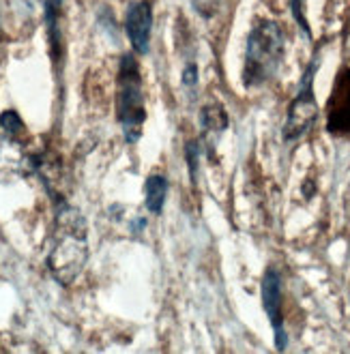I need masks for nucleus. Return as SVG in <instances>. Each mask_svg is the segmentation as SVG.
Returning a JSON list of instances; mask_svg holds the SVG:
<instances>
[{"label":"nucleus","instance_id":"obj_13","mask_svg":"<svg viewBox=\"0 0 350 354\" xmlns=\"http://www.w3.org/2000/svg\"><path fill=\"white\" fill-rule=\"evenodd\" d=\"M0 127H5L9 133H17L24 129V122L17 116V112H5L0 116Z\"/></svg>","mask_w":350,"mask_h":354},{"label":"nucleus","instance_id":"obj_4","mask_svg":"<svg viewBox=\"0 0 350 354\" xmlns=\"http://www.w3.org/2000/svg\"><path fill=\"white\" fill-rule=\"evenodd\" d=\"M316 69H318V56H314L310 60V65H307V69L301 77L299 93L293 99L291 108H288V116L284 122V140L286 142H295V140L303 138L318 120V101L314 95Z\"/></svg>","mask_w":350,"mask_h":354},{"label":"nucleus","instance_id":"obj_12","mask_svg":"<svg viewBox=\"0 0 350 354\" xmlns=\"http://www.w3.org/2000/svg\"><path fill=\"white\" fill-rule=\"evenodd\" d=\"M291 11H293L295 22L303 30V35L307 39H312V30H310V24H307V17H305V0H291Z\"/></svg>","mask_w":350,"mask_h":354},{"label":"nucleus","instance_id":"obj_15","mask_svg":"<svg viewBox=\"0 0 350 354\" xmlns=\"http://www.w3.org/2000/svg\"><path fill=\"white\" fill-rule=\"evenodd\" d=\"M181 80H183V84L187 86V88H194L198 84V67L194 65V62H190V65L183 69Z\"/></svg>","mask_w":350,"mask_h":354},{"label":"nucleus","instance_id":"obj_11","mask_svg":"<svg viewBox=\"0 0 350 354\" xmlns=\"http://www.w3.org/2000/svg\"><path fill=\"white\" fill-rule=\"evenodd\" d=\"M185 159H187V165H190L192 180L196 183V178H198V161H200V140H190L187 142V149H185Z\"/></svg>","mask_w":350,"mask_h":354},{"label":"nucleus","instance_id":"obj_8","mask_svg":"<svg viewBox=\"0 0 350 354\" xmlns=\"http://www.w3.org/2000/svg\"><path fill=\"white\" fill-rule=\"evenodd\" d=\"M166 196H168V178L161 174H151L144 183V204L153 213V215H161L163 204H166Z\"/></svg>","mask_w":350,"mask_h":354},{"label":"nucleus","instance_id":"obj_9","mask_svg":"<svg viewBox=\"0 0 350 354\" xmlns=\"http://www.w3.org/2000/svg\"><path fill=\"white\" fill-rule=\"evenodd\" d=\"M60 7H63V0H46V28H48V41H50V50L52 58H60V28H58V17H60Z\"/></svg>","mask_w":350,"mask_h":354},{"label":"nucleus","instance_id":"obj_3","mask_svg":"<svg viewBox=\"0 0 350 354\" xmlns=\"http://www.w3.org/2000/svg\"><path fill=\"white\" fill-rule=\"evenodd\" d=\"M116 114H118L122 133H125V140L129 144H136L142 136V124L147 120V110H144L142 75H140V67L133 54H125L120 58Z\"/></svg>","mask_w":350,"mask_h":354},{"label":"nucleus","instance_id":"obj_14","mask_svg":"<svg viewBox=\"0 0 350 354\" xmlns=\"http://www.w3.org/2000/svg\"><path fill=\"white\" fill-rule=\"evenodd\" d=\"M192 3H194V9H196L200 15L211 17V15L215 13V9H217V3H219V0H192Z\"/></svg>","mask_w":350,"mask_h":354},{"label":"nucleus","instance_id":"obj_6","mask_svg":"<svg viewBox=\"0 0 350 354\" xmlns=\"http://www.w3.org/2000/svg\"><path fill=\"white\" fill-rule=\"evenodd\" d=\"M125 30L131 41L136 54H147L151 46V30H153V11L147 0H136L127 9Z\"/></svg>","mask_w":350,"mask_h":354},{"label":"nucleus","instance_id":"obj_7","mask_svg":"<svg viewBox=\"0 0 350 354\" xmlns=\"http://www.w3.org/2000/svg\"><path fill=\"white\" fill-rule=\"evenodd\" d=\"M326 129L329 133H348L350 131V69L342 71L335 88L329 101V114H326Z\"/></svg>","mask_w":350,"mask_h":354},{"label":"nucleus","instance_id":"obj_2","mask_svg":"<svg viewBox=\"0 0 350 354\" xmlns=\"http://www.w3.org/2000/svg\"><path fill=\"white\" fill-rule=\"evenodd\" d=\"M286 52V37L277 22L262 19L254 26L247 37L245 50V65H243V82L247 88L262 86L271 82L284 60Z\"/></svg>","mask_w":350,"mask_h":354},{"label":"nucleus","instance_id":"obj_5","mask_svg":"<svg viewBox=\"0 0 350 354\" xmlns=\"http://www.w3.org/2000/svg\"><path fill=\"white\" fill-rule=\"evenodd\" d=\"M262 305L269 322L275 333V348L282 352L288 346V333L284 328V314H282V275L273 266L266 268V273L262 277Z\"/></svg>","mask_w":350,"mask_h":354},{"label":"nucleus","instance_id":"obj_1","mask_svg":"<svg viewBox=\"0 0 350 354\" xmlns=\"http://www.w3.org/2000/svg\"><path fill=\"white\" fill-rule=\"evenodd\" d=\"M58 230L56 243L52 254L48 256V266L54 279L63 286H69L89 258V245H86V221L80 215V211L71 206H63L58 213Z\"/></svg>","mask_w":350,"mask_h":354},{"label":"nucleus","instance_id":"obj_10","mask_svg":"<svg viewBox=\"0 0 350 354\" xmlns=\"http://www.w3.org/2000/svg\"><path fill=\"white\" fill-rule=\"evenodd\" d=\"M200 124L204 131L219 133L223 129H228V112H225L219 103H209V106H204L200 112Z\"/></svg>","mask_w":350,"mask_h":354}]
</instances>
